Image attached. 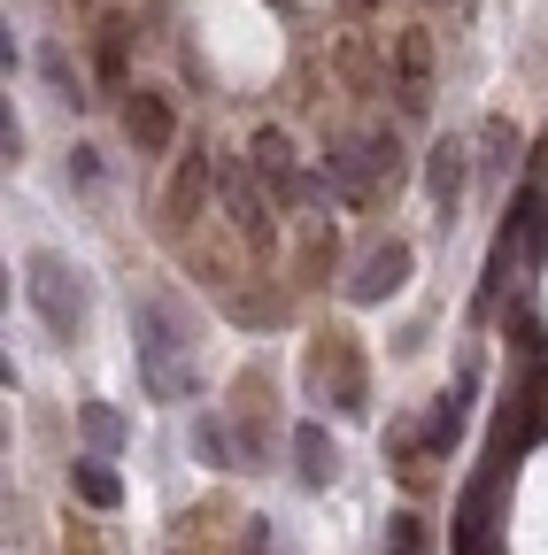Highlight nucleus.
Instances as JSON below:
<instances>
[{
  "mask_svg": "<svg viewBox=\"0 0 548 555\" xmlns=\"http://www.w3.org/2000/svg\"><path fill=\"white\" fill-rule=\"evenodd\" d=\"M131 339H140V386L148 401H193L201 363H193V332L178 301H140L131 309Z\"/></svg>",
  "mask_w": 548,
  "mask_h": 555,
  "instance_id": "obj_1",
  "label": "nucleus"
},
{
  "mask_svg": "<svg viewBox=\"0 0 548 555\" xmlns=\"http://www.w3.org/2000/svg\"><path fill=\"white\" fill-rule=\"evenodd\" d=\"M24 294H31V309L47 317V332H54V339H78V332H86V317H93L86 278L62 262V255H47V247L24 262Z\"/></svg>",
  "mask_w": 548,
  "mask_h": 555,
  "instance_id": "obj_2",
  "label": "nucleus"
},
{
  "mask_svg": "<svg viewBox=\"0 0 548 555\" xmlns=\"http://www.w3.org/2000/svg\"><path fill=\"white\" fill-rule=\"evenodd\" d=\"M394 170H402V155H394V139H340V147L324 155V178H332V193L340 201H379L386 185H394Z\"/></svg>",
  "mask_w": 548,
  "mask_h": 555,
  "instance_id": "obj_3",
  "label": "nucleus"
},
{
  "mask_svg": "<svg viewBox=\"0 0 548 555\" xmlns=\"http://www.w3.org/2000/svg\"><path fill=\"white\" fill-rule=\"evenodd\" d=\"M309 386H317L332 409H348V416H364V409H371V401H364V363H356L348 332H324V339L309 347Z\"/></svg>",
  "mask_w": 548,
  "mask_h": 555,
  "instance_id": "obj_4",
  "label": "nucleus"
},
{
  "mask_svg": "<svg viewBox=\"0 0 548 555\" xmlns=\"http://www.w3.org/2000/svg\"><path fill=\"white\" fill-rule=\"evenodd\" d=\"M247 163H255V178H263L270 193H279V208H302V201L317 193V178L294 163V139H286V131H255V139H247Z\"/></svg>",
  "mask_w": 548,
  "mask_h": 555,
  "instance_id": "obj_5",
  "label": "nucleus"
},
{
  "mask_svg": "<svg viewBox=\"0 0 548 555\" xmlns=\"http://www.w3.org/2000/svg\"><path fill=\"white\" fill-rule=\"evenodd\" d=\"M225 208H232V232L247 247H270L279 240V193H255V163H232L225 170Z\"/></svg>",
  "mask_w": 548,
  "mask_h": 555,
  "instance_id": "obj_6",
  "label": "nucleus"
},
{
  "mask_svg": "<svg viewBox=\"0 0 548 555\" xmlns=\"http://www.w3.org/2000/svg\"><path fill=\"white\" fill-rule=\"evenodd\" d=\"M394 101H402V116H425L433 108V31L425 24H409L394 39Z\"/></svg>",
  "mask_w": 548,
  "mask_h": 555,
  "instance_id": "obj_7",
  "label": "nucleus"
},
{
  "mask_svg": "<svg viewBox=\"0 0 548 555\" xmlns=\"http://www.w3.org/2000/svg\"><path fill=\"white\" fill-rule=\"evenodd\" d=\"M209 185H217V178H209V155H186V163H178V178H170V193H163V232H170V240H186V224L201 217Z\"/></svg>",
  "mask_w": 548,
  "mask_h": 555,
  "instance_id": "obj_8",
  "label": "nucleus"
},
{
  "mask_svg": "<svg viewBox=\"0 0 548 555\" xmlns=\"http://www.w3.org/2000/svg\"><path fill=\"white\" fill-rule=\"evenodd\" d=\"M409 262H418V255H409L402 240L371 247V255H364V270L348 278V294H356V301H386V294H402V286H409Z\"/></svg>",
  "mask_w": 548,
  "mask_h": 555,
  "instance_id": "obj_9",
  "label": "nucleus"
},
{
  "mask_svg": "<svg viewBox=\"0 0 548 555\" xmlns=\"http://www.w3.org/2000/svg\"><path fill=\"white\" fill-rule=\"evenodd\" d=\"M124 131H131V147H140V155H163L170 139H178V116H170V101H163V93H148V86H140V93L124 101Z\"/></svg>",
  "mask_w": 548,
  "mask_h": 555,
  "instance_id": "obj_10",
  "label": "nucleus"
},
{
  "mask_svg": "<svg viewBox=\"0 0 548 555\" xmlns=\"http://www.w3.org/2000/svg\"><path fill=\"white\" fill-rule=\"evenodd\" d=\"M463 178H471V163H463V139H441V147H433V163H425V193H433V208H441V217H456Z\"/></svg>",
  "mask_w": 548,
  "mask_h": 555,
  "instance_id": "obj_11",
  "label": "nucleus"
},
{
  "mask_svg": "<svg viewBox=\"0 0 548 555\" xmlns=\"http://www.w3.org/2000/svg\"><path fill=\"white\" fill-rule=\"evenodd\" d=\"M502 240H510L525 262H540V255H548V193H540V185H525V193H518V217L502 224Z\"/></svg>",
  "mask_w": 548,
  "mask_h": 555,
  "instance_id": "obj_12",
  "label": "nucleus"
},
{
  "mask_svg": "<svg viewBox=\"0 0 548 555\" xmlns=\"http://www.w3.org/2000/svg\"><path fill=\"white\" fill-rule=\"evenodd\" d=\"M471 393H479V371H463L456 378V393L433 409V425H425V455H448L456 440H463V416H471Z\"/></svg>",
  "mask_w": 548,
  "mask_h": 555,
  "instance_id": "obj_13",
  "label": "nucleus"
},
{
  "mask_svg": "<svg viewBox=\"0 0 548 555\" xmlns=\"http://www.w3.org/2000/svg\"><path fill=\"white\" fill-rule=\"evenodd\" d=\"M71 494H78L86 509H116V502H124V478H116L101 455H78V463H71Z\"/></svg>",
  "mask_w": 548,
  "mask_h": 555,
  "instance_id": "obj_14",
  "label": "nucleus"
},
{
  "mask_svg": "<svg viewBox=\"0 0 548 555\" xmlns=\"http://www.w3.org/2000/svg\"><path fill=\"white\" fill-rule=\"evenodd\" d=\"M294 463H302V486H332V470H340L332 433L324 425H294Z\"/></svg>",
  "mask_w": 548,
  "mask_h": 555,
  "instance_id": "obj_15",
  "label": "nucleus"
},
{
  "mask_svg": "<svg viewBox=\"0 0 548 555\" xmlns=\"http://www.w3.org/2000/svg\"><path fill=\"white\" fill-rule=\"evenodd\" d=\"M386 555H433V525L418 509H394L386 517Z\"/></svg>",
  "mask_w": 548,
  "mask_h": 555,
  "instance_id": "obj_16",
  "label": "nucleus"
},
{
  "mask_svg": "<svg viewBox=\"0 0 548 555\" xmlns=\"http://www.w3.org/2000/svg\"><path fill=\"white\" fill-rule=\"evenodd\" d=\"M124 39H131V24H101V78H124Z\"/></svg>",
  "mask_w": 548,
  "mask_h": 555,
  "instance_id": "obj_17",
  "label": "nucleus"
},
{
  "mask_svg": "<svg viewBox=\"0 0 548 555\" xmlns=\"http://www.w3.org/2000/svg\"><path fill=\"white\" fill-rule=\"evenodd\" d=\"M86 433H93L101 448H116V440H124V425H116V409H101V401H86Z\"/></svg>",
  "mask_w": 548,
  "mask_h": 555,
  "instance_id": "obj_18",
  "label": "nucleus"
},
{
  "mask_svg": "<svg viewBox=\"0 0 548 555\" xmlns=\"http://www.w3.org/2000/svg\"><path fill=\"white\" fill-rule=\"evenodd\" d=\"M0 155H9V163L24 155V124H16V108H9V116H0Z\"/></svg>",
  "mask_w": 548,
  "mask_h": 555,
  "instance_id": "obj_19",
  "label": "nucleus"
}]
</instances>
